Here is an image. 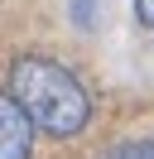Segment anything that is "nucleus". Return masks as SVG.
<instances>
[{"mask_svg": "<svg viewBox=\"0 0 154 159\" xmlns=\"http://www.w3.org/2000/svg\"><path fill=\"white\" fill-rule=\"evenodd\" d=\"M135 20L154 29V0H135Z\"/></svg>", "mask_w": 154, "mask_h": 159, "instance_id": "nucleus-5", "label": "nucleus"}, {"mask_svg": "<svg viewBox=\"0 0 154 159\" xmlns=\"http://www.w3.org/2000/svg\"><path fill=\"white\" fill-rule=\"evenodd\" d=\"M29 154H34V120L10 92H0V159H29Z\"/></svg>", "mask_w": 154, "mask_h": 159, "instance_id": "nucleus-2", "label": "nucleus"}, {"mask_svg": "<svg viewBox=\"0 0 154 159\" xmlns=\"http://www.w3.org/2000/svg\"><path fill=\"white\" fill-rule=\"evenodd\" d=\"M106 159H154V140H125V145H116Z\"/></svg>", "mask_w": 154, "mask_h": 159, "instance_id": "nucleus-3", "label": "nucleus"}, {"mask_svg": "<svg viewBox=\"0 0 154 159\" xmlns=\"http://www.w3.org/2000/svg\"><path fill=\"white\" fill-rule=\"evenodd\" d=\"M10 97L24 106L34 130H48L58 140L77 135L92 116V101H87V87L77 82V72L53 58H38V53L10 63Z\"/></svg>", "mask_w": 154, "mask_h": 159, "instance_id": "nucleus-1", "label": "nucleus"}, {"mask_svg": "<svg viewBox=\"0 0 154 159\" xmlns=\"http://www.w3.org/2000/svg\"><path fill=\"white\" fill-rule=\"evenodd\" d=\"M72 20L77 29H92V0H72Z\"/></svg>", "mask_w": 154, "mask_h": 159, "instance_id": "nucleus-4", "label": "nucleus"}]
</instances>
